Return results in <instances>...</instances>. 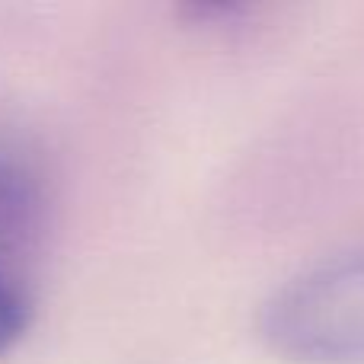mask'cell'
I'll use <instances>...</instances> for the list:
<instances>
[{"label":"cell","instance_id":"cell-1","mask_svg":"<svg viewBox=\"0 0 364 364\" xmlns=\"http://www.w3.org/2000/svg\"><path fill=\"white\" fill-rule=\"evenodd\" d=\"M259 333L291 361H364V246L282 284L259 310Z\"/></svg>","mask_w":364,"mask_h":364},{"label":"cell","instance_id":"cell-2","mask_svg":"<svg viewBox=\"0 0 364 364\" xmlns=\"http://www.w3.org/2000/svg\"><path fill=\"white\" fill-rule=\"evenodd\" d=\"M48 220L45 173L26 141L0 132V355L26 336L36 310V262Z\"/></svg>","mask_w":364,"mask_h":364}]
</instances>
